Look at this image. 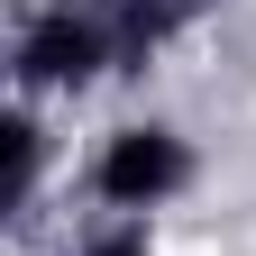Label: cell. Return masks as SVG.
Here are the masks:
<instances>
[{"instance_id":"3","label":"cell","mask_w":256,"mask_h":256,"mask_svg":"<svg viewBox=\"0 0 256 256\" xmlns=\"http://www.w3.org/2000/svg\"><path fill=\"white\" fill-rule=\"evenodd\" d=\"M82 256H156V247H146V229H138V220H119V229L82 238Z\"/></svg>"},{"instance_id":"1","label":"cell","mask_w":256,"mask_h":256,"mask_svg":"<svg viewBox=\"0 0 256 256\" xmlns=\"http://www.w3.org/2000/svg\"><path fill=\"white\" fill-rule=\"evenodd\" d=\"M192 10L202 0H46L18 28V82L28 92H82L101 74H128L165 37H183Z\"/></svg>"},{"instance_id":"2","label":"cell","mask_w":256,"mask_h":256,"mask_svg":"<svg viewBox=\"0 0 256 256\" xmlns=\"http://www.w3.org/2000/svg\"><path fill=\"white\" fill-rule=\"evenodd\" d=\"M183 183H192V146L174 128H156V119L119 128V138L92 156V192H101L110 210H156V202H174Z\"/></svg>"}]
</instances>
